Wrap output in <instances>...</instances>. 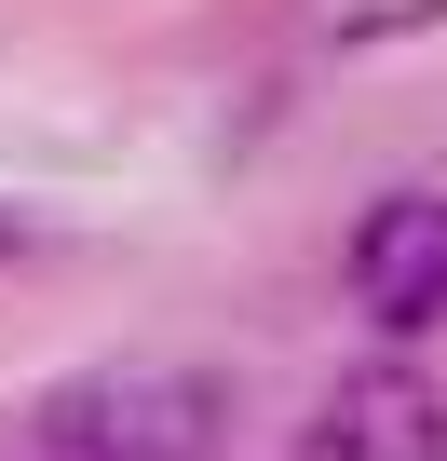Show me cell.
I'll return each mask as SVG.
<instances>
[{"mask_svg": "<svg viewBox=\"0 0 447 461\" xmlns=\"http://www.w3.org/2000/svg\"><path fill=\"white\" fill-rule=\"evenodd\" d=\"M231 393L203 366H82L41 393V447L55 461H217Z\"/></svg>", "mask_w": 447, "mask_h": 461, "instance_id": "obj_1", "label": "cell"}, {"mask_svg": "<svg viewBox=\"0 0 447 461\" xmlns=\"http://www.w3.org/2000/svg\"><path fill=\"white\" fill-rule=\"evenodd\" d=\"M339 285L380 339H420L447 326V190H380L353 217V245H339Z\"/></svg>", "mask_w": 447, "mask_h": 461, "instance_id": "obj_2", "label": "cell"}, {"mask_svg": "<svg viewBox=\"0 0 447 461\" xmlns=\"http://www.w3.org/2000/svg\"><path fill=\"white\" fill-rule=\"evenodd\" d=\"M299 461H447V393L407 353H380L299 420Z\"/></svg>", "mask_w": 447, "mask_h": 461, "instance_id": "obj_3", "label": "cell"}]
</instances>
